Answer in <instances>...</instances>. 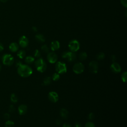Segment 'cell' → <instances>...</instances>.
<instances>
[{
	"mask_svg": "<svg viewBox=\"0 0 127 127\" xmlns=\"http://www.w3.org/2000/svg\"><path fill=\"white\" fill-rule=\"evenodd\" d=\"M17 71L18 74L22 77L30 76L33 73V70L29 65L23 64L17 67Z\"/></svg>",
	"mask_w": 127,
	"mask_h": 127,
	"instance_id": "6da1fadb",
	"label": "cell"
},
{
	"mask_svg": "<svg viewBox=\"0 0 127 127\" xmlns=\"http://www.w3.org/2000/svg\"><path fill=\"white\" fill-rule=\"evenodd\" d=\"M34 64L37 70L40 72H43L47 69V64L45 61L41 58H38L34 61Z\"/></svg>",
	"mask_w": 127,
	"mask_h": 127,
	"instance_id": "7a4b0ae2",
	"label": "cell"
},
{
	"mask_svg": "<svg viewBox=\"0 0 127 127\" xmlns=\"http://www.w3.org/2000/svg\"><path fill=\"white\" fill-rule=\"evenodd\" d=\"M2 64L7 66H11L14 63V58L9 54H5L1 57Z\"/></svg>",
	"mask_w": 127,
	"mask_h": 127,
	"instance_id": "3957f363",
	"label": "cell"
},
{
	"mask_svg": "<svg viewBox=\"0 0 127 127\" xmlns=\"http://www.w3.org/2000/svg\"><path fill=\"white\" fill-rule=\"evenodd\" d=\"M55 69L56 72L59 74H63L67 71V67L66 64L63 62L59 61L56 63Z\"/></svg>",
	"mask_w": 127,
	"mask_h": 127,
	"instance_id": "277c9868",
	"label": "cell"
},
{
	"mask_svg": "<svg viewBox=\"0 0 127 127\" xmlns=\"http://www.w3.org/2000/svg\"><path fill=\"white\" fill-rule=\"evenodd\" d=\"M62 57L63 59L66 60L68 62H73L76 58V55L74 52L71 51H66L64 52L62 55Z\"/></svg>",
	"mask_w": 127,
	"mask_h": 127,
	"instance_id": "5b68a950",
	"label": "cell"
},
{
	"mask_svg": "<svg viewBox=\"0 0 127 127\" xmlns=\"http://www.w3.org/2000/svg\"><path fill=\"white\" fill-rule=\"evenodd\" d=\"M68 48L71 52H77L80 48V44L79 42L75 39L70 41L68 44Z\"/></svg>",
	"mask_w": 127,
	"mask_h": 127,
	"instance_id": "8992f818",
	"label": "cell"
},
{
	"mask_svg": "<svg viewBox=\"0 0 127 127\" xmlns=\"http://www.w3.org/2000/svg\"><path fill=\"white\" fill-rule=\"evenodd\" d=\"M72 70L76 74H81L84 70V66L81 62L76 63L72 67Z\"/></svg>",
	"mask_w": 127,
	"mask_h": 127,
	"instance_id": "52a82bcc",
	"label": "cell"
},
{
	"mask_svg": "<svg viewBox=\"0 0 127 127\" xmlns=\"http://www.w3.org/2000/svg\"><path fill=\"white\" fill-rule=\"evenodd\" d=\"M88 67L90 71L93 73H96L98 71V63L95 61H91L89 63Z\"/></svg>",
	"mask_w": 127,
	"mask_h": 127,
	"instance_id": "ba28073f",
	"label": "cell"
},
{
	"mask_svg": "<svg viewBox=\"0 0 127 127\" xmlns=\"http://www.w3.org/2000/svg\"><path fill=\"white\" fill-rule=\"evenodd\" d=\"M47 60L48 62L51 64H55L57 62L58 60V56L54 52H49L47 57Z\"/></svg>",
	"mask_w": 127,
	"mask_h": 127,
	"instance_id": "9c48e42d",
	"label": "cell"
},
{
	"mask_svg": "<svg viewBox=\"0 0 127 127\" xmlns=\"http://www.w3.org/2000/svg\"><path fill=\"white\" fill-rule=\"evenodd\" d=\"M110 69L113 72L116 73L120 72L122 70V68L120 64L116 62H113L112 64H111Z\"/></svg>",
	"mask_w": 127,
	"mask_h": 127,
	"instance_id": "30bf717a",
	"label": "cell"
},
{
	"mask_svg": "<svg viewBox=\"0 0 127 127\" xmlns=\"http://www.w3.org/2000/svg\"><path fill=\"white\" fill-rule=\"evenodd\" d=\"M48 97L49 100L53 103H56L59 100V95L55 91H50L48 94Z\"/></svg>",
	"mask_w": 127,
	"mask_h": 127,
	"instance_id": "8fae6325",
	"label": "cell"
},
{
	"mask_svg": "<svg viewBox=\"0 0 127 127\" xmlns=\"http://www.w3.org/2000/svg\"><path fill=\"white\" fill-rule=\"evenodd\" d=\"M19 45L22 48H26L29 44V40L25 36H22L19 39Z\"/></svg>",
	"mask_w": 127,
	"mask_h": 127,
	"instance_id": "7c38bea8",
	"label": "cell"
},
{
	"mask_svg": "<svg viewBox=\"0 0 127 127\" xmlns=\"http://www.w3.org/2000/svg\"><path fill=\"white\" fill-rule=\"evenodd\" d=\"M27 111V106L25 104H21L18 107V112L19 115H23Z\"/></svg>",
	"mask_w": 127,
	"mask_h": 127,
	"instance_id": "4fadbf2b",
	"label": "cell"
},
{
	"mask_svg": "<svg viewBox=\"0 0 127 127\" xmlns=\"http://www.w3.org/2000/svg\"><path fill=\"white\" fill-rule=\"evenodd\" d=\"M60 47V43L58 41L55 40L51 42L50 48L52 51H55L58 50Z\"/></svg>",
	"mask_w": 127,
	"mask_h": 127,
	"instance_id": "5bb4252c",
	"label": "cell"
},
{
	"mask_svg": "<svg viewBox=\"0 0 127 127\" xmlns=\"http://www.w3.org/2000/svg\"><path fill=\"white\" fill-rule=\"evenodd\" d=\"M9 49L11 52H16L19 49V45L15 42H12L9 45Z\"/></svg>",
	"mask_w": 127,
	"mask_h": 127,
	"instance_id": "9a60e30c",
	"label": "cell"
},
{
	"mask_svg": "<svg viewBox=\"0 0 127 127\" xmlns=\"http://www.w3.org/2000/svg\"><path fill=\"white\" fill-rule=\"evenodd\" d=\"M60 115L62 118L64 119H66L68 118V112L66 109L62 108L61 109L60 111Z\"/></svg>",
	"mask_w": 127,
	"mask_h": 127,
	"instance_id": "2e32d148",
	"label": "cell"
},
{
	"mask_svg": "<svg viewBox=\"0 0 127 127\" xmlns=\"http://www.w3.org/2000/svg\"><path fill=\"white\" fill-rule=\"evenodd\" d=\"M36 40L40 43H43L45 41V38L44 36L41 34H38L35 35Z\"/></svg>",
	"mask_w": 127,
	"mask_h": 127,
	"instance_id": "e0dca14e",
	"label": "cell"
},
{
	"mask_svg": "<svg viewBox=\"0 0 127 127\" xmlns=\"http://www.w3.org/2000/svg\"><path fill=\"white\" fill-rule=\"evenodd\" d=\"M34 61H35V58L31 56H27L25 58V62L27 64H31L33 63Z\"/></svg>",
	"mask_w": 127,
	"mask_h": 127,
	"instance_id": "ac0fdd59",
	"label": "cell"
},
{
	"mask_svg": "<svg viewBox=\"0 0 127 127\" xmlns=\"http://www.w3.org/2000/svg\"><path fill=\"white\" fill-rule=\"evenodd\" d=\"M17 56L21 59L24 58L26 56V52L23 50H20L18 51Z\"/></svg>",
	"mask_w": 127,
	"mask_h": 127,
	"instance_id": "d6986e66",
	"label": "cell"
},
{
	"mask_svg": "<svg viewBox=\"0 0 127 127\" xmlns=\"http://www.w3.org/2000/svg\"><path fill=\"white\" fill-rule=\"evenodd\" d=\"M87 57V54L86 52H82L81 53H80V54H79V59L80 61H84L86 59Z\"/></svg>",
	"mask_w": 127,
	"mask_h": 127,
	"instance_id": "ffe728a7",
	"label": "cell"
},
{
	"mask_svg": "<svg viewBox=\"0 0 127 127\" xmlns=\"http://www.w3.org/2000/svg\"><path fill=\"white\" fill-rule=\"evenodd\" d=\"M51 82H52V78L50 76L46 77L43 80V83L46 86L50 85Z\"/></svg>",
	"mask_w": 127,
	"mask_h": 127,
	"instance_id": "44dd1931",
	"label": "cell"
},
{
	"mask_svg": "<svg viewBox=\"0 0 127 127\" xmlns=\"http://www.w3.org/2000/svg\"><path fill=\"white\" fill-rule=\"evenodd\" d=\"M10 101L13 103H16L18 101V97L15 93H12L10 95Z\"/></svg>",
	"mask_w": 127,
	"mask_h": 127,
	"instance_id": "7402d4cb",
	"label": "cell"
},
{
	"mask_svg": "<svg viewBox=\"0 0 127 127\" xmlns=\"http://www.w3.org/2000/svg\"><path fill=\"white\" fill-rule=\"evenodd\" d=\"M14 123L11 121L8 120H7L4 124V127H14Z\"/></svg>",
	"mask_w": 127,
	"mask_h": 127,
	"instance_id": "603a6c76",
	"label": "cell"
},
{
	"mask_svg": "<svg viewBox=\"0 0 127 127\" xmlns=\"http://www.w3.org/2000/svg\"><path fill=\"white\" fill-rule=\"evenodd\" d=\"M105 54L102 52H100L97 54L96 56V58L98 60H102L105 58Z\"/></svg>",
	"mask_w": 127,
	"mask_h": 127,
	"instance_id": "cb8c5ba5",
	"label": "cell"
},
{
	"mask_svg": "<svg viewBox=\"0 0 127 127\" xmlns=\"http://www.w3.org/2000/svg\"><path fill=\"white\" fill-rule=\"evenodd\" d=\"M121 79L123 82H127V72L126 71H124L121 76Z\"/></svg>",
	"mask_w": 127,
	"mask_h": 127,
	"instance_id": "d4e9b609",
	"label": "cell"
},
{
	"mask_svg": "<svg viewBox=\"0 0 127 127\" xmlns=\"http://www.w3.org/2000/svg\"><path fill=\"white\" fill-rule=\"evenodd\" d=\"M60 78V75L57 72H55L53 74L52 76V79L54 81H58Z\"/></svg>",
	"mask_w": 127,
	"mask_h": 127,
	"instance_id": "484cf974",
	"label": "cell"
},
{
	"mask_svg": "<svg viewBox=\"0 0 127 127\" xmlns=\"http://www.w3.org/2000/svg\"><path fill=\"white\" fill-rule=\"evenodd\" d=\"M41 50L43 52L46 53H48L49 52V48L46 45H43L41 47Z\"/></svg>",
	"mask_w": 127,
	"mask_h": 127,
	"instance_id": "4316f807",
	"label": "cell"
},
{
	"mask_svg": "<svg viewBox=\"0 0 127 127\" xmlns=\"http://www.w3.org/2000/svg\"><path fill=\"white\" fill-rule=\"evenodd\" d=\"M34 56L36 58H39L41 56V53L38 49H36L34 52Z\"/></svg>",
	"mask_w": 127,
	"mask_h": 127,
	"instance_id": "83f0119b",
	"label": "cell"
},
{
	"mask_svg": "<svg viewBox=\"0 0 127 127\" xmlns=\"http://www.w3.org/2000/svg\"><path fill=\"white\" fill-rule=\"evenodd\" d=\"M15 111V108L14 107V106L12 104L10 105L8 108V112L10 113H13L14 111Z\"/></svg>",
	"mask_w": 127,
	"mask_h": 127,
	"instance_id": "f1b7e54d",
	"label": "cell"
},
{
	"mask_svg": "<svg viewBox=\"0 0 127 127\" xmlns=\"http://www.w3.org/2000/svg\"><path fill=\"white\" fill-rule=\"evenodd\" d=\"M84 127H95L94 124L92 122H87L84 126Z\"/></svg>",
	"mask_w": 127,
	"mask_h": 127,
	"instance_id": "f546056e",
	"label": "cell"
},
{
	"mask_svg": "<svg viewBox=\"0 0 127 127\" xmlns=\"http://www.w3.org/2000/svg\"><path fill=\"white\" fill-rule=\"evenodd\" d=\"M95 118V115L93 113H90L88 115V119L89 120H93Z\"/></svg>",
	"mask_w": 127,
	"mask_h": 127,
	"instance_id": "4dcf8cb0",
	"label": "cell"
},
{
	"mask_svg": "<svg viewBox=\"0 0 127 127\" xmlns=\"http://www.w3.org/2000/svg\"><path fill=\"white\" fill-rule=\"evenodd\" d=\"M10 114H9V113H5V114L3 115V118H4V119L5 120H9V118H10Z\"/></svg>",
	"mask_w": 127,
	"mask_h": 127,
	"instance_id": "1f68e13d",
	"label": "cell"
},
{
	"mask_svg": "<svg viewBox=\"0 0 127 127\" xmlns=\"http://www.w3.org/2000/svg\"><path fill=\"white\" fill-rule=\"evenodd\" d=\"M122 4L125 7H127V0H121Z\"/></svg>",
	"mask_w": 127,
	"mask_h": 127,
	"instance_id": "d6a6232c",
	"label": "cell"
},
{
	"mask_svg": "<svg viewBox=\"0 0 127 127\" xmlns=\"http://www.w3.org/2000/svg\"><path fill=\"white\" fill-rule=\"evenodd\" d=\"M63 127H72L71 125L68 123H65L63 125Z\"/></svg>",
	"mask_w": 127,
	"mask_h": 127,
	"instance_id": "836d02e7",
	"label": "cell"
},
{
	"mask_svg": "<svg viewBox=\"0 0 127 127\" xmlns=\"http://www.w3.org/2000/svg\"><path fill=\"white\" fill-rule=\"evenodd\" d=\"M73 127H82V125L80 123H79L78 122H77L74 125Z\"/></svg>",
	"mask_w": 127,
	"mask_h": 127,
	"instance_id": "e575fe53",
	"label": "cell"
},
{
	"mask_svg": "<svg viewBox=\"0 0 127 127\" xmlns=\"http://www.w3.org/2000/svg\"><path fill=\"white\" fill-rule=\"evenodd\" d=\"M111 60L113 62H115L116 60V57L115 55H112L111 56Z\"/></svg>",
	"mask_w": 127,
	"mask_h": 127,
	"instance_id": "d590c367",
	"label": "cell"
},
{
	"mask_svg": "<svg viewBox=\"0 0 127 127\" xmlns=\"http://www.w3.org/2000/svg\"><path fill=\"white\" fill-rule=\"evenodd\" d=\"M22 62L20 61H17L16 63H15V65H16V66L17 67L18 66H19L20 65H21L22 64Z\"/></svg>",
	"mask_w": 127,
	"mask_h": 127,
	"instance_id": "8d00e7d4",
	"label": "cell"
},
{
	"mask_svg": "<svg viewBox=\"0 0 127 127\" xmlns=\"http://www.w3.org/2000/svg\"><path fill=\"white\" fill-rule=\"evenodd\" d=\"M56 124H57L58 125H61V124H62V121H61V119H57V120H56Z\"/></svg>",
	"mask_w": 127,
	"mask_h": 127,
	"instance_id": "74e56055",
	"label": "cell"
},
{
	"mask_svg": "<svg viewBox=\"0 0 127 127\" xmlns=\"http://www.w3.org/2000/svg\"><path fill=\"white\" fill-rule=\"evenodd\" d=\"M4 49V47H3V45H2V44L0 42V52L2 51Z\"/></svg>",
	"mask_w": 127,
	"mask_h": 127,
	"instance_id": "f35d334b",
	"label": "cell"
},
{
	"mask_svg": "<svg viewBox=\"0 0 127 127\" xmlns=\"http://www.w3.org/2000/svg\"><path fill=\"white\" fill-rule=\"evenodd\" d=\"M32 30L34 31V32H36L37 31V28L36 27H32Z\"/></svg>",
	"mask_w": 127,
	"mask_h": 127,
	"instance_id": "ab89813d",
	"label": "cell"
},
{
	"mask_svg": "<svg viewBox=\"0 0 127 127\" xmlns=\"http://www.w3.org/2000/svg\"><path fill=\"white\" fill-rule=\"evenodd\" d=\"M7 0H0V1H1V2H5L7 1Z\"/></svg>",
	"mask_w": 127,
	"mask_h": 127,
	"instance_id": "60d3db41",
	"label": "cell"
},
{
	"mask_svg": "<svg viewBox=\"0 0 127 127\" xmlns=\"http://www.w3.org/2000/svg\"><path fill=\"white\" fill-rule=\"evenodd\" d=\"M1 69V64H0V71Z\"/></svg>",
	"mask_w": 127,
	"mask_h": 127,
	"instance_id": "b9f144b4",
	"label": "cell"
}]
</instances>
